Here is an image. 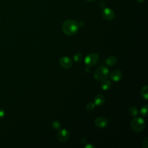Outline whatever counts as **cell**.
I'll return each mask as SVG.
<instances>
[{
  "label": "cell",
  "mask_w": 148,
  "mask_h": 148,
  "mask_svg": "<svg viewBox=\"0 0 148 148\" xmlns=\"http://www.w3.org/2000/svg\"><path fill=\"white\" fill-rule=\"evenodd\" d=\"M147 109L148 106L145 105L142 107V108L140 110V114L143 116H147Z\"/></svg>",
  "instance_id": "obj_16"
},
{
  "label": "cell",
  "mask_w": 148,
  "mask_h": 148,
  "mask_svg": "<svg viewBox=\"0 0 148 148\" xmlns=\"http://www.w3.org/2000/svg\"><path fill=\"white\" fill-rule=\"evenodd\" d=\"M102 16L106 20H112L115 16L114 12L109 8H104L101 12Z\"/></svg>",
  "instance_id": "obj_6"
},
{
  "label": "cell",
  "mask_w": 148,
  "mask_h": 148,
  "mask_svg": "<svg viewBox=\"0 0 148 148\" xmlns=\"http://www.w3.org/2000/svg\"><path fill=\"white\" fill-rule=\"evenodd\" d=\"M80 141L82 143L84 144V143H86L87 142V139L85 138H80Z\"/></svg>",
  "instance_id": "obj_21"
},
{
  "label": "cell",
  "mask_w": 148,
  "mask_h": 148,
  "mask_svg": "<svg viewBox=\"0 0 148 148\" xmlns=\"http://www.w3.org/2000/svg\"><path fill=\"white\" fill-rule=\"evenodd\" d=\"M62 29L65 34L68 36H72L77 32L79 24L75 20H68L63 23Z\"/></svg>",
  "instance_id": "obj_1"
},
{
  "label": "cell",
  "mask_w": 148,
  "mask_h": 148,
  "mask_svg": "<svg viewBox=\"0 0 148 148\" xmlns=\"http://www.w3.org/2000/svg\"><path fill=\"white\" fill-rule=\"evenodd\" d=\"M5 115V111L2 109H0V119L3 117Z\"/></svg>",
  "instance_id": "obj_20"
},
{
  "label": "cell",
  "mask_w": 148,
  "mask_h": 148,
  "mask_svg": "<svg viewBox=\"0 0 148 148\" xmlns=\"http://www.w3.org/2000/svg\"><path fill=\"white\" fill-rule=\"evenodd\" d=\"M70 137L69 131L66 129H61L58 132V139L61 142H66Z\"/></svg>",
  "instance_id": "obj_7"
},
{
  "label": "cell",
  "mask_w": 148,
  "mask_h": 148,
  "mask_svg": "<svg viewBox=\"0 0 148 148\" xmlns=\"http://www.w3.org/2000/svg\"><path fill=\"white\" fill-rule=\"evenodd\" d=\"M86 1H88V2H93V1H94L95 0H86Z\"/></svg>",
  "instance_id": "obj_24"
},
{
  "label": "cell",
  "mask_w": 148,
  "mask_h": 148,
  "mask_svg": "<svg viewBox=\"0 0 148 148\" xmlns=\"http://www.w3.org/2000/svg\"><path fill=\"white\" fill-rule=\"evenodd\" d=\"M51 126L54 130H60L61 128V125L60 121L57 120H54L51 123Z\"/></svg>",
  "instance_id": "obj_15"
},
{
  "label": "cell",
  "mask_w": 148,
  "mask_h": 148,
  "mask_svg": "<svg viewBox=\"0 0 148 148\" xmlns=\"http://www.w3.org/2000/svg\"><path fill=\"white\" fill-rule=\"evenodd\" d=\"M129 113L132 117H136L138 113V109L135 106H131L129 108Z\"/></svg>",
  "instance_id": "obj_14"
},
{
  "label": "cell",
  "mask_w": 148,
  "mask_h": 148,
  "mask_svg": "<svg viewBox=\"0 0 148 148\" xmlns=\"http://www.w3.org/2000/svg\"><path fill=\"white\" fill-rule=\"evenodd\" d=\"M109 75V71L106 66H101L98 68L94 72V78L98 81H103L106 79Z\"/></svg>",
  "instance_id": "obj_2"
},
{
  "label": "cell",
  "mask_w": 148,
  "mask_h": 148,
  "mask_svg": "<svg viewBox=\"0 0 148 148\" xmlns=\"http://www.w3.org/2000/svg\"><path fill=\"white\" fill-rule=\"evenodd\" d=\"M123 76V72L119 69H114L110 73V78L114 82L120 81L122 79Z\"/></svg>",
  "instance_id": "obj_9"
},
{
  "label": "cell",
  "mask_w": 148,
  "mask_h": 148,
  "mask_svg": "<svg viewBox=\"0 0 148 148\" xmlns=\"http://www.w3.org/2000/svg\"><path fill=\"white\" fill-rule=\"evenodd\" d=\"M131 129L136 132L142 131L145 128V122L144 120L139 117H135L131 122Z\"/></svg>",
  "instance_id": "obj_3"
},
{
  "label": "cell",
  "mask_w": 148,
  "mask_h": 148,
  "mask_svg": "<svg viewBox=\"0 0 148 148\" xmlns=\"http://www.w3.org/2000/svg\"><path fill=\"white\" fill-rule=\"evenodd\" d=\"M117 62V58L114 56H109L105 61L106 64L108 66H113Z\"/></svg>",
  "instance_id": "obj_11"
},
{
  "label": "cell",
  "mask_w": 148,
  "mask_h": 148,
  "mask_svg": "<svg viewBox=\"0 0 148 148\" xmlns=\"http://www.w3.org/2000/svg\"><path fill=\"white\" fill-rule=\"evenodd\" d=\"M85 147H86V148H94V146L92 145H91V144H90V143H88V145H87L85 146Z\"/></svg>",
  "instance_id": "obj_22"
},
{
  "label": "cell",
  "mask_w": 148,
  "mask_h": 148,
  "mask_svg": "<svg viewBox=\"0 0 148 148\" xmlns=\"http://www.w3.org/2000/svg\"><path fill=\"white\" fill-rule=\"evenodd\" d=\"M147 86H144L140 90V94L143 98L147 100L148 99V92H147Z\"/></svg>",
  "instance_id": "obj_12"
},
{
  "label": "cell",
  "mask_w": 148,
  "mask_h": 148,
  "mask_svg": "<svg viewBox=\"0 0 148 148\" xmlns=\"http://www.w3.org/2000/svg\"><path fill=\"white\" fill-rule=\"evenodd\" d=\"M111 87V83L108 80H103L102 83H101V88L103 90H108Z\"/></svg>",
  "instance_id": "obj_13"
},
{
  "label": "cell",
  "mask_w": 148,
  "mask_h": 148,
  "mask_svg": "<svg viewBox=\"0 0 148 148\" xmlns=\"http://www.w3.org/2000/svg\"><path fill=\"white\" fill-rule=\"evenodd\" d=\"M105 101V98L103 94H99L95 97L94 103L97 106H102L104 103Z\"/></svg>",
  "instance_id": "obj_10"
},
{
  "label": "cell",
  "mask_w": 148,
  "mask_h": 148,
  "mask_svg": "<svg viewBox=\"0 0 148 148\" xmlns=\"http://www.w3.org/2000/svg\"><path fill=\"white\" fill-rule=\"evenodd\" d=\"M139 2H144L145 0H137Z\"/></svg>",
  "instance_id": "obj_23"
},
{
  "label": "cell",
  "mask_w": 148,
  "mask_h": 148,
  "mask_svg": "<svg viewBox=\"0 0 148 148\" xmlns=\"http://www.w3.org/2000/svg\"><path fill=\"white\" fill-rule=\"evenodd\" d=\"M142 147L143 148H147L148 147V138L146 137L142 141Z\"/></svg>",
  "instance_id": "obj_19"
},
{
  "label": "cell",
  "mask_w": 148,
  "mask_h": 148,
  "mask_svg": "<svg viewBox=\"0 0 148 148\" xmlns=\"http://www.w3.org/2000/svg\"><path fill=\"white\" fill-rule=\"evenodd\" d=\"M59 64L63 68L68 69H70L72 66L73 61L70 58L66 56H64L60 59Z\"/></svg>",
  "instance_id": "obj_5"
},
{
  "label": "cell",
  "mask_w": 148,
  "mask_h": 148,
  "mask_svg": "<svg viewBox=\"0 0 148 148\" xmlns=\"http://www.w3.org/2000/svg\"><path fill=\"white\" fill-rule=\"evenodd\" d=\"M95 105L94 103L89 102L86 105V109H87V110H88L89 111H91L95 108Z\"/></svg>",
  "instance_id": "obj_18"
},
{
  "label": "cell",
  "mask_w": 148,
  "mask_h": 148,
  "mask_svg": "<svg viewBox=\"0 0 148 148\" xmlns=\"http://www.w3.org/2000/svg\"><path fill=\"white\" fill-rule=\"evenodd\" d=\"M82 58H83L82 54L80 53H77L73 56V60L76 62H80L82 60Z\"/></svg>",
  "instance_id": "obj_17"
},
{
  "label": "cell",
  "mask_w": 148,
  "mask_h": 148,
  "mask_svg": "<svg viewBox=\"0 0 148 148\" xmlns=\"http://www.w3.org/2000/svg\"><path fill=\"white\" fill-rule=\"evenodd\" d=\"M99 60V56L97 53H91L87 55L85 59L84 62L87 66L89 67H92L96 65Z\"/></svg>",
  "instance_id": "obj_4"
},
{
  "label": "cell",
  "mask_w": 148,
  "mask_h": 148,
  "mask_svg": "<svg viewBox=\"0 0 148 148\" xmlns=\"http://www.w3.org/2000/svg\"><path fill=\"white\" fill-rule=\"evenodd\" d=\"M94 123L97 127L99 128H104L107 126L108 124V120L104 117L99 116L95 119Z\"/></svg>",
  "instance_id": "obj_8"
}]
</instances>
